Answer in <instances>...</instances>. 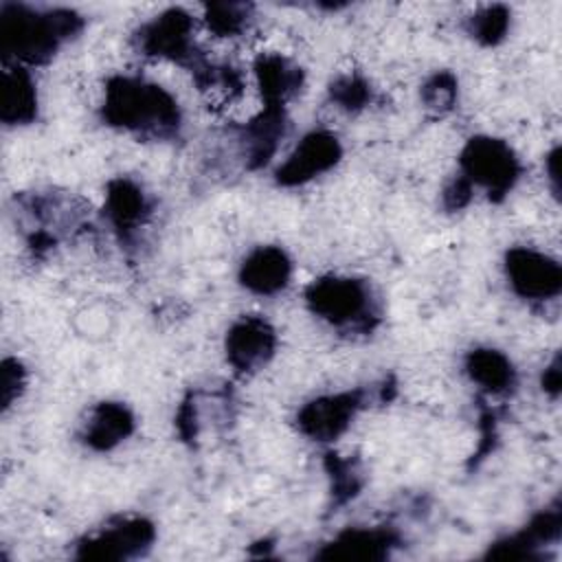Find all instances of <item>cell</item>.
Segmentation results:
<instances>
[{
  "mask_svg": "<svg viewBox=\"0 0 562 562\" xmlns=\"http://www.w3.org/2000/svg\"><path fill=\"white\" fill-rule=\"evenodd\" d=\"M35 83L31 75L15 66L2 75V121L9 125L29 123L35 119Z\"/></svg>",
  "mask_w": 562,
  "mask_h": 562,
  "instance_id": "obj_14",
  "label": "cell"
},
{
  "mask_svg": "<svg viewBox=\"0 0 562 562\" xmlns=\"http://www.w3.org/2000/svg\"><path fill=\"white\" fill-rule=\"evenodd\" d=\"M461 167L470 184L474 182L490 193H505L518 176V162L509 145L487 136H476L465 145Z\"/></svg>",
  "mask_w": 562,
  "mask_h": 562,
  "instance_id": "obj_4",
  "label": "cell"
},
{
  "mask_svg": "<svg viewBox=\"0 0 562 562\" xmlns=\"http://www.w3.org/2000/svg\"><path fill=\"white\" fill-rule=\"evenodd\" d=\"M255 72L268 105L281 108L283 101L290 99L301 86V70L281 55H261L255 64Z\"/></svg>",
  "mask_w": 562,
  "mask_h": 562,
  "instance_id": "obj_13",
  "label": "cell"
},
{
  "mask_svg": "<svg viewBox=\"0 0 562 562\" xmlns=\"http://www.w3.org/2000/svg\"><path fill=\"white\" fill-rule=\"evenodd\" d=\"M22 367L18 360H4L2 364V406L9 408L22 389Z\"/></svg>",
  "mask_w": 562,
  "mask_h": 562,
  "instance_id": "obj_22",
  "label": "cell"
},
{
  "mask_svg": "<svg viewBox=\"0 0 562 562\" xmlns=\"http://www.w3.org/2000/svg\"><path fill=\"white\" fill-rule=\"evenodd\" d=\"M105 211H108V217L112 220V224L119 231L130 233L143 222L149 206H147V200H145V195L138 187H134L127 180H119L110 187Z\"/></svg>",
  "mask_w": 562,
  "mask_h": 562,
  "instance_id": "obj_15",
  "label": "cell"
},
{
  "mask_svg": "<svg viewBox=\"0 0 562 562\" xmlns=\"http://www.w3.org/2000/svg\"><path fill=\"white\" fill-rule=\"evenodd\" d=\"M454 94H457V83H454V77L448 72L435 75L424 86V101L428 108H435V110L450 108L454 101Z\"/></svg>",
  "mask_w": 562,
  "mask_h": 562,
  "instance_id": "obj_20",
  "label": "cell"
},
{
  "mask_svg": "<svg viewBox=\"0 0 562 562\" xmlns=\"http://www.w3.org/2000/svg\"><path fill=\"white\" fill-rule=\"evenodd\" d=\"M81 22L72 11L33 9L26 4H4L0 11L2 50L18 61H46Z\"/></svg>",
  "mask_w": 562,
  "mask_h": 562,
  "instance_id": "obj_2",
  "label": "cell"
},
{
  "mask_svg": "<svg viewBox=\"0 0 562 562\" xmlns=\"http://www.w3.org/2000/svg\"><path fill=\"white\" fill-rule=\"evenodd\" d=\"M331 97L342 105V108H360L369 99V88L362 79L358 77H342L334 83Z\"/></svg>",
  "mask_w": 562,
  "mask_h": 562,
  "instance_id": "obj_21",
  "label": "cell"
},
{
  "mask_svg": "<svg viewBox=\"0 0 562 562\" xmlns=\"http://www.w3.org/2000/svg\"><path fill=\"white\" fill-rule=\"evenodd\" d=\"M274 349V331L263 318L246 316L237 321L226 336V356L237 371L259 369Z\"/></svg>",
  "mask_w": 562,
  "mask_h": 562,
  "instance_id": "obj_9",
  "label": "cell"
},
{
  "mask_svg": "<svg viewBox=\"0 0 562 562\" xmlns=\"http://www.w3.org/2000/svg\"><path fill=\"white\" fill-rule=\"evenodd\" d=\"M509 24V13L503 7H487L470 20V33L483 44H496Z\"/></svg>",
  "mask_w": 562,
  "mask_h": 562,
  "instance_id": "obj_19",
  "label": "cell"
},
{
  "mask_svg": "<svg viewBox=\"0 0 562 562\" xmlns=\"http://www.w3.org/2000/svg\"><path fill=\"white\" fill-rule=\"evenodd\" d=\"M340 158V145L329 132L307 134L292 156L279 167L277 178L281 184H301L327 169H331Z\"/></svg>",
  "mask_w": 562,
  "mask_h": 562,
  "instance_id": "obj_7",
  "label": "cell"
},
{
  "mask_svg": "<svg viewBox=\"0 0 562 562\" xmlns=\"http://www.w3.org/2000/svg\"><path fill=\"white\" fill-rule=\"evenodd\" d=\"M138 42L145 55H156L180 64L189 61L191 66L200 61L193 44V22L180 9H171L145 24L138 33Z\"/></svg>",
  "mask_w": 562,
  "mask_h": 562,
  "instance_id": "obj_5",
  "label": "cell"
},
{
  "mask_svg": "<svg viewBox=\"0 0 562 562\" xmlns=\"http://www.w3.org/2000/svg\"><path fill=\"white\" fill-rule=\"evenodd\" d=\"M360 393H338L314 400L299 413V428L318 441H331L349 426L351 417L360 408Z\"/></svg>",
  "mask_w": 562,
  "mask_h": 562,
  "instance_id": "obj_8",
  "label": "cell"
},
{
  "mask_svg": "<svg viewBox=\"0 0 562 562\" xmlns=\"http://www.w3.org/2000/svg\"><path fill=\"white\" fill-rule=\"evenodd\" d=\"M154 538L151 525L140 518L121 520L114 527H105L81 544V558H99V560H119L140 553Z\"/></svg>",
  "mask_w": 562,
  "mask_h": 562,
  "instance_id": "obj_10",
  "label": "cell"
},
{
  "mask_svg": "<svg viewBox=\"0 0 562 562\" xmlns=\"http://www.w3.org/2000/svg\"><path fill=\"white\" fill-rule=\"evenodd\" d=\"M334 553L351 558H382L384 549L393 544V536L382 529H353L334 540Z\"/></svg>",
  "mask_w": 562,
  "mask_h": 562,
  "instance_id": "obj_17",
  "label": "cell"
},
{
  "mask_svg": "<svg viewBox=\"0 0 562 562\" xmlns=\"http://www.w3.org/2000/svg\"><path fill=\"white\" fill-rule=\"evenodd\" d=\"M206 24L217 35H235L246 29L248 7L246 4H211L206 7Z\"/></svg>",
  "mask_w": 562,
  "mask_h": 562,
  "instance_id": "obj_18",
  "label": "cell"
},
{
  "mask_svg": "<svg viewBox=\"0 0 562 562\" xmlns=\"http://www.w3.org/2000/svg\"><path fill=\"white\" fill-rule=\"evenodd\" d=\"M465 369L470 373V378L481 384L483 389L492 391V393H501L505 391L512 380H514V371L509 360L494 351V349H476L468 356Z\"/></svg>",
  "mask_w": 562,
  "mask_h": 562,
  "instance_id": "obj_16",
  "label": "cell"
},
{
  "mask_svg": "<svg viewBox=\"0 0 562 562\" xmlns=\"http://www.w3.org/2000/svg\"><path fill=\"white\" fill-rule=\"evenodd\" d=\"M507 277L512 288L525 299H549L560 292V266L549 257L514 248L507 255Z\"/></svg>",
  "mask_w": 562,
  "mask_h": 562,
  "instance_id": "obj_6",
  "label": "cell"
},
{
  "mask_svg": "<svg viewBox=\"0 0 562 562\" xmlns=\"http://www.w3.org/2000/svg\"><path fill=\"white\" fill-rule=\"evenodd\" d=\"M103 119L110 125L156 138L173 136L180 127V110L171 94L132 77H116L108 83Z\"/></svg>",
  "mask_w": 562,
  "mask_h": 562,
  "instance_id": "obj_1",
  "label": "cell"
},
{
  "mask_svg": "<svg viewBox=\"0 0 562 562\" xmlns=\"http://www.w3.org/2000/svg\"><path fill=\"white\" fill-rule=\"evenodd\" d=\"M310 307L321 318L336 327H369L375 318L371 290L364 281L327 277L318 279L307 288L305 294Z\"/></svg>",
  "mask_w": 562,
  "mask_h": 562,
  "instance_id": "obj_3",
  "label": "cell"
},
{
  "mask_svg": "<svg viewBox=\"0 0 562 562\" xmlns=\"http://www.w3.org/2000/svg\"><path fill=\"white\" fill-rule=\"evenodd\" d=\"M132 415L123 404L103 402L92 408L83 428V439L97 450H108L132 432Z\"/></svg>",
  "mask_w": 562,
  "mask_h": 562,
  "instance_id": "obj_12",
  "label": "cell"
},
{
  "mask_svg": "<svg viewBox=\"0 0 562 562\" xmlns=\"http://www.w3.org/2000/svg\"><path fill=\"white\" fill-rule=\"evenodd\" d=\"M241 283L257 294L279 292L290 279V259L281 248L261 246L241 266Z\"/></svg>",
  "mask_w": 562,
  "mask_h": 562,
  "instance_id": "obj_11",
  "label": "cell"
}]
</instances>
